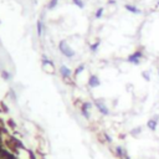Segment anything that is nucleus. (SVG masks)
Segmentation results:
<instances>
[{"label":"nucleus","mask_w":159,"mask_h":159,"mask_svg":"<svg viewBox=\"0 0 159 159\" xmlns=\"http://www.w3.org/2000/svg\"><path fill=\"white\" fill-rule=\"evenodd\" d=\"M59 50H60V52L61 54L65 56V57H67V59H72L73 56L76 55V52H75V50H73L68 44H67V40H61L60 42H59Z\"/></svg>","instance_id":"nucleus-1"},{"label":"nucleus","mask_w":159,"mask_h":159,"mask_svg":"<svg viewBox=\"0 0 159 159\" xmlns=\"http://www.w3.org/2000/svg\"><path fill=\"white\" fill-rule=\"evenodd\" d=\"M144 59V54H143V50L142 49H138L135 50L134 52H132L131 55H128V57L126 59L127 62H129L131 65H134V66H139L142 63V60Z\"/></svg>","instance_id":"nucleus-2"},{"label":"nucleus","mask_w":159,"mask_h":159,"mask_svg":"<svg viewBox=\"0 0 159 159\" xmlns=\"http://www.w3.org/2000/svg\"><path fill=\"white\" fill-rule=\"evenodd\" d=\"M93 106L97 108V111L102 114V116H110V108L107 107V104L104 102V98H94L93 101Z\"/></svg>","instance_id":"nucleus-3"},{"label":"nucleus","mask_w":159,"mask_h":159,"mask_svg":"<svg viewBox=\"0 0 159 159\" xmlns=\"http://www.w3.org/2000/svg\"><path fill=\"white\" fill-rule=\"evenodd\" d=\"M92 107H93V102H91V101H84L81 104V107H80L81 108V114L86 119L91 118V110H92Z\"/></svg>","instance_id":"nucleus-4"},{"label":"nucleus","mask_w":159,"mask_h":159,"mask_svg":"<svg viewBox=\"0 0 159 159\" xmlns=\"http://www.w3.org/2000/svg\"><path fill=\"white\" fill-rule=\"evenodd\" d=\"M158 123H159V114H155V116H153L152 118H149L147 121V123H145V127L149 131H152V132H155L157 131V128H158Z\"/></svg>","instance_id":"nucleus-5"},{"label":"nucleus","mask_w":159,"mask_h":159,"mask_svg":"<svg viewBox=\"0 0 159 159\" xmlns=\"http://www.w3.org/2000/svg\"><path fill=\"white\" fill-rule=\"evenodd\" d=\"M59 72H60L61 77H62V78H65V80L71 78V76L73 75V71H72L70 67H67L66 65H61L60 68H59Z\"/></svg>","instance_id":"nucleus-6"},{"label":"nucleus","mask_w":159,"mask_h":159,"mask_svg":"<svg viewBox=\"0 0 159 159\" xmlns=\"http://www.w3.org/2000/svg\"><path fill=\"white\" fill-rule=\"evenodd\" d=\"M87 86L90 88H97L101 86V80L97 75H90L88 81H87Z\"/></svg>","instance_id":"nucleus-7"},{"label":"nucleus","mask_w":159,"mask_h":159,"mask_svg":"<svg viewBox=\"0 0 159 159\" xmlns=\"http://www.w3.org/2000/svg\"><path fill=\"white\" fill-rule=\"evenodd\" d=\"M124 9L128 13L134 14V15H141L142 14V10L138 6H137V5H133V4H124Z\"/></svg>","instance_id":"nucleus-8"},{"label":"nucleus","mask_w":159,"mask_h":159,"mask_svg":"<svg viewBox=\"0 0 159 159\" xmlns=\"http://www.w3.org/2000/svg\"><path fill=\"white\" fill-rule=\"evenodd\" d=\"M114 155L118 159H124V157L127 155V151L126 148H123L122 145H116L114 147Z\"/></svg>","instance_id":"nucleus-9"},{"label":"nucleus","mask_w":159,"mask_h":159,"mask_svg":"<svg viewBox=\"0 0 159 159\" xmlns=\"http://www.w3.org/2000/svg\"><path fill=\"white\" fill-rule=\"evenodd\" d=\"M44 30H45V24H44V21H42L41 19H39L36 21V33H37V36L41 37L42 34H44Z\"/></svg>","instance_id":"nucleus-10"},{"label":"nucleus","mask_w":159,"mask_h":159,"mask_svg":"<svg viewBox=\"0 0 159 159\" xmlns=\"http://www.w3.org/2000/svg\"><path fill=\"white\" fill-rule=\"evenodd\" d=\"M100 46H101V40H97L96 42H93V44L90 45V51L92 54H97L100 50Z\"/></svg>","instance_id":"nucleus-11"},{"label":"nucleus","mask_w":159,"mask_h":159,"mask_svg":"<svg viewBox=\"0 0 159 159\" xmlns=\"http://www.w3.org/2000/svg\"><path fill=\"white\" fill-rule=\"evenodd\" d=\"M84 70H86V65H84V63H81V65H78V66L75 68V71H73V76H75V78H76L77 76H80Z\"/></svg>","instance_id":"nucleus-12"},{"label":"nucleus","mask_w":159,"mask_h":159,"mask_svg":"<svg viewBox=\"0 0 159 159\" xmlns=\"http://www.w3.org/2000/svg\"><path fill=\"white\" fill-rule=\"evenodd\" d=\"M142 132H143V127L139 126V127H135V128H133V129L129 132V134H131L132 137H138V135L142 134Z\"/></svg>","instance_id":"nucleus-13"},{"label":"nucleus","mask_w":159,"mask_h":159,"mask_svg":"<svg viewBox=\"0 0 159 159\" xmlns=\"http://www.w3.org/2000/svg\"><path fill=\"white\" fill-rule=\"evenodd\" d=\"M57 4H59V0H50V2L47 3V5H46V8H47V10H54L56 6H57Z\"/></svg>","instance_id":"nucleus-14"},{"label":"nucleus","mask_w":159,"mask_h":159,"mask_svg":"<svg viewBox=\"0 0 159 159\" xmlns=\"http://www.w3.org/2000/svg\"><path fill=\"white\" fill-rule=\"evenodd\" d=\"M6 126L9 127V128H11V129H16V122L11 117L6 119Z\"/></svg>","instance_id":"nucleus-15"},{"label":"nucleus","mask_w":159,"mask_h":159,"mask_svg":"<svg viewBox=\"0 0 159 159\" xmlns=\"http://www.w3.org/2000/svg\"><path fill=\"white\" fill-rule=\"evenodd\" d=\"M103 14H104V8H98L96 11H94V19H101L102 16H103Z\"/></svg>","instance_id":"nucleus-16"},{"label":"nucleus","mask_w":159,"mask_h":159,"mask_svg":"<svg viewBox=\"0 0 159 159\" xmlns=\"http://www.w3.org/2000/svg\"><path fill=\"white\" fill-rule=\"evenodd\" d=\"M2 77H3V80H5V81H10V80L13 78V75L5 70V71H2Z\"/></svg>","instance_id":"nucleus-17"},{"label":"nucleus","mask_w":159,"mask_h":159,"mask_svg":"<svg viewBox=\"0 0 159 159\" xmlns=\"http://www.w3.org/2000/svg\"><path fill=\"white\" fill-rule=\"evenodd\" d=\"M103 139H104V143H108V144H111L112 142H113V138L108 134V133H103Z\"/></svg>","instance_id":"nucleus-18"},{"label":"nucleus","mask_w":159,"mask_h":159,"mask_svg":"<svg viewBox=\"0 0 159 159\" xmlns=\"http://www.w3.org/2000/svg\"><path fill=\"white\" fill-rule=\"evenodd\" d=\"M142 77H143L147 82H149V81H151V72L147 71V70H145V71H142Z\"/></svg>","instance_id":"nucleus-19"},{"label":"nucleus","mask_w":159,"mask_h":159,"mask_svg":"<svg viewBox=\"0 0 159 159\" xmlns=\"http://www.w3.org/2000/svg\"><path fill=\"white\" fill-rule=\"evenodd\" d=\"M72 4H75L80 9H83L84 8V2H83V0H72Z\"/></svg>","instance_id":"nucleus-20"},{"label":"nucleus","mask_w":159,"mask_h":159,"mask_svg":"<svg viewBox=\"0 0 159 159\" xmlns=\"http://www.w3.org/2000/svg\"><path fill=\"white\" fill-rule=\"evenodd\" d=\"M0 108H2V111H3V113H9V108H8V106L2 101L0 102Z\"/></svg>","instance_id":"nucleus-21"},{"label":"nucleus","mask_w":159,"mask_h":159,"mask_svg":"<svg viewBox=\"0 0 159 159\" xmlns=\"http://www.w3.org/2000/svg\"><path fill=\"white\" fill-rule=\"evenodd\" d=\"M41 159H46V158H45V157H42V158H41Z\"/></svg>","instance_id":"nucleus-22"},{"label":"nucleus","mask_w":159,"mask_h":159,"mask_svg":"<svg viewBox=\"0 0 159 159\" xmlns=\"http://www.w3.org/2000/svg\"><path fill=\"white\" fill-rule=\"evenodd\" d=\"M158 76H159V68H158Z\"/></svg>","instance_id":"nucleus-23"},{"label":"nucleus","mask_w":159,"mask_h":159,"mask_svg":"<svg viewBox=\"0 0 159 159\" xmlns=\"http://www.w3.org/2000/svg\"><path fill=\"white\" fill-rule=\"evenodd\" d=\"M157 5H158V6H159V2H158V3H157Z\"/></svg>","instance_id":"nucleus-24"},{"label":"nucleus","mask_w":159,"mask_h":159,"mask_svg":"<svg viewBox=\"0 0 159 159\" xmlns=\"http://www.w3.org/2000/svg\"><path fill=\"white\" fill-rule=\"evenodd\" d=\"M0 23H2V21H0Z\"/></svg>","instance_id":"nucleus-25"}]
</instances>
